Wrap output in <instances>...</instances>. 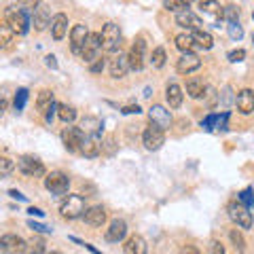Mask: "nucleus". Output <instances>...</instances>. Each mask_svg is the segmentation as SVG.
Wrapping results in <instances>:
<instances>
[{
    "mask_svg": "<svg viewBox=\"0 0 254 254\" xmlns=\"http://www.w3.org/2000/svg\"><path fill=\"white\" fill-rule=\"evenodd\" d=\"M87 38H89V30H87V26L76 23V26L70 30V49H72V53L83 51V45L87 43Z\"/></svg>",
    "mask_w": 254,
    "mask_h": 254,
    "instance_id": "nucleus-12",
    "label": "nucleus"
},
{
    "mask_svg": "<svg viewBox=\"0 0 254 254\" xmlns=\"http://www.w3.org/2000/svg\"><path fill=\"white\" fill-rule=\"evenodd\" d=\"M201 68V60L195 53H182V58L176 62V70L180 74H190Z\"/></svg>",
    "mask_w": 254,
    "mask_h": 254,
    "instance_id": "nucleus-14",
    "label": "nucleus"
},
{
    "mask_svg": "<svg viewBox=\"0 0 254 254\" xmlns=\"http://www.w3.org/2000/svg\"><path fill=\"white\" fill-rule=\"evenodd\" d=\"M240 201L246 205V208H250V205H254V197H252V189H246L240 193Z\"/></svg>",
    "mask_w": 254,
    "mask_h": 254,
    "instance_id": "nucleus-41",
    "label": "nucleus"
},
{
    "mask_svg": "<svg viewBox=\"0 0 254 254\" xmlns=\"http://www.w3.org/2000/svg\"><path fill=\"white\" fill-rule=\"evenodd\" d=\"M180 254H199V250H197L193 244H187V246L180 248Z\"/></svg>",
    "mask_w": 254,
    "mask_h": 254,
    "instance_id": "nucleus-50",
    "label": "nucleus"
},
{
    "mask_svg": "<svg viewBox=\"0 0 254 254\" xmlns=\"http://www.w3.org/2000/svg\"><path fill=\"white\" fill-rule=\"evenodd\" d=\"M28 227L32 229V231H38V233H51V229H49V227L41 225V222H34V220H30V222H28Z\"/></svg>",
    "mask_w": 254,
    "mask_h": 254,
    "instance_id": "nucleus-42",
    "label": "nucleus"
},
{
    "mask_svg": "<svg viewBox=\"0 0 254 254\" xmlns=\"http://www.w3.org/2000/svg\"><path fill=\"white\" fill-rule=\"evenodd\" d=\"M66 30H68V17L64 13H58L51 21V34L55 41H62V38L66 36Z\"/></svg>",
    "mask_w": 254,
    "mask_h": 254,
    "instance_id": "nucleus-25",
    "label": "nucleus"
},
{
    "mask_svg": "<svg viewBox=\"0 0 254 254\" xmlns=\"http://www.w3.org/2000/svg\"><path fill=\"white\" fill-rule=\"evenodd\" d=\"M13 36H15V32L9 26H0V49H6L13 43Z\"/></svg>",
    "mask_w": 254,
    "mask_h": 254,
    "instance_id": "nucleus-36",
    "label": "nucleus"
},
{
    "mask_svg": "<svg viewBox=\"0 0 254 254\" xmlns=\"http://www.w3.org/2000/svg\"><path fill=\"white\" fill-rule=\"evenodd\" d=\"M229 30V36L233 38V41H242V36H244V28L240 26V21H235V23H229L227 26Z\"/></svg>",
    "mask_w": 254,
    "mask_h": 254,
    "instance_id": "nucleus-40",
    "label": "nucleus"
},
{
    "mask_svg": "<svg viewBox=\"0 0 254 254\" xmlns=\"http://www.w3.org/2000/svg\"><path fill=\"white\" fill-rule=\"evenodd\" d=\"M190 36H193L195 45H197V47H201V49H205V51L214 47V38H212L210 32H205V30H195Z\"/></svg>",
    "mask_w": 254,
    "mask_h": 254,
    "instance_id": "nucleus-27",
    "label": "nucleus"
},
{
    "mask_svg": "<svg viewBox=\"0 0 254 254\" xmlns=\"http://www.w3.org/2000/svg\"><path fill=\"white\" fill-rule=\"evenodd\" d=\"M235 104H237V110H240L242 115L254 113V91L252 89H242L235 98Z\"/></svg>",
    "mask_w": 254,
    "mask_h": 254,
    "instance_id": "nucleus-19",
    "label": "nucleus"
},
{
    "mask_svg": "<svg viewBox=\"0 0 254 254\" xmlns=\"http://www.w3.org/2000/svg\"><path fill=\"white\" fill-rule=\"evenodd\" d=\"M9 195L13 197V199H17V201H26V195H21L19 190H15V189H11V190H9Z\"/></svg>",
    "mask_w": 254,
    "mask_h": 254,
    "instance_id": "nucleus-52",
    "label": "nucleus"
},
{
    "mask_svg": "<svg viewBox=\"0 0 254 254\" xmlns=\"http://www.w3.org/2000/svg\"><path fill=\"white\" fill-rule=\"evenodd\" d=\"M125 235H127V225L121 218L113 220L110 227L106 229V242H110V244H119L121 240H125Z\"/></svg>",
    "mask_w": 254,
    "mask_h": 254,
    "instance_id": "nucleus-16",
    "label": "nucleus"
},
{
    "mask_svg": "<svg viewBox=\"0 0 254 254\" xmlns=\"http://www.w3.org/2000/svg\"><path fill=\"white\" fill-rule=\"evenodd\" d=\"M58 117L62 119L64 123L70 125L76 119V110L72 106H68V104H58Z\"/></svg>",
    "mask_w": 254,
    "mask_h": 254,
    "instance_id": "nucleus-31",
    "label": "nucleus"
},
{
    "mask_svg": "<svg viewBox=\"0 0 254 254\" xmlns=\"http://www.w3.org/2000/svg\"><path fill=\"white\" fill-rule=\"evenodd\" d=\"M252 19H254V13H252Z\"/></svg>",
    "mask_w": 254,
    "mask_h": 254,
    "instance_id": "nucleus-59",
    "label": "nucleus"
},
{
    "mask_svg": "<svg viewBox=\"0 0 254 254\" xmlns=\"http://www.w3.org/2000/svg\"><path fill=\"white\" fill-rule=\"evenodd\" d=\"M45 189L53 195H66L70 189V178L64 172H51L45 178Z\"/></svg>",
    "mask_w": 254,
    "mask_h": 254,
    "instance_id": "nucleus-5",
    "label": "nucleus"
},
{
    "mask_svg": "<svg viewBox=\"0 0 254 254\" xmlns=\"http://www.w3.org/2000/svg\"><path fill=\"white\" fill-rule=\"evenodd\" d=\"M4 110H6V100L2 98V95H0V117L4 115Z\"/></svg>",
    "mask_w": 254,
    "mask_h": 254,
    "instance_id": "nucleus-55",
    "label": "nucleus"
},
{
    "mask_svg": "<svg viewBox=\"0 0 254 254\" xmlns=\"http://www.w3.org/2000/svg\"><path fill=\"white\" fill-rule=\"evenodd\" d=\"M176 23L178 26H182V28H187V30H201V19L197 17V15L193 13V11H182V13H176Z\"/></svg>",
    "mask_w": 254,
    "mask_h": 254,
    "instance_id": "nucleus-20",
    "label": "nucleus"
},
{
    "mask_svg": "<svg viewBox=\"0 0 254 254\" xmlns=\"http://www.w3.org/2000/svg\"><path fill=\"white\" fill-rule=\"evenodd\" d=\"M51 21H53V17H51V9L47 4H38L36 9H34V17H32V23H34V30L36 32H43V30H47L51 26Z\"/></svg>",
    "mask_w": 254,
    "mask_h": 254,
    "instance_id": "nucleus-15",
    "label": "nucleus"
},
{
    "mask_svg": "<svg viewBox=\"0 0 254 254\" xmlns=\"http://www.w3.org/2000/svg\"><path fill=\"white\" fill-rule=\"evenodd\" d=\"M144 51H146L144 41H142V38H136V43H133L131 49H129V55H127V60H129V70L144 68Z\"/></svg>",
    "mask_w": 254,
    "mask_h": 254,
    "instance_id": "nucleus-11",
    "label": "nucleus"
},
{
    "mask_svg": "<svg viewBox=\"0 0 254 254\" xmlns=\"http://www.w3.org/2000/svg\"><path fill=\"white\" fill-rule=\"evenodd\" d=\"M26 254H45V242L34 237L30 244H28V252Z\"/></svg>",
    "mask_w": 254,
    "mask_h": 254,
    "instance_id": "nucleus-39",
    "label": "nucleus"
},
{
    "mask_svg": "<svg viewBox=\"0 0 254 254\" xmlns=\"http://www.w3.org/2000/svg\"><path fill=\"white\" fill-rule=\"evenodd\" d=\"M121 113H123V115H140V113H142V108H140L138 104H136V106L131 104V106H125V108L121 110Z\"/></svg>",
    "mask_w": 254,
    "mask_h": 254,
    "instance_id": "nucleus-48",
    "label": "nucleus"
},
{
    "mask_svg": "<svg viewBox=\"0 0 254 254\" xmlns=\"http://www.w3.org/2000/svg\"><path fill=\"white\" fill-rule=\"evenodd\" d=\"M222 100H225L227 104L231 102V87H225V89H222Z\"/></svg>",
    "mask_w": 254,
    "mask_h": 254,
    "instance_id": "nucleus-54",
    "label": "nucleus"
},
{
    "mask_svg": "<svg viewBox=\"0 0 254 254\" xmlns=\"http://www.w3.org/2000/svg\"><path fill=\"white\" fill-rule=\"evenodd\" d=\"M85 199H83V195H66V199L62 201L60 205V212H62V216L64 218H78V216H83L85 214Z\"/></svg>",
    "mask_w": 254,
    "mask_h": 254,
    "instance_id": "nucleus-3",
    "label": "nucleus"
},
{
    "mask_svg": "<svg viewBox=\"0 0 254 254\" xmlns=\"http://www.w3.org/2000/svg\"><path fill=\"white\" fill-rule=\"evenodd\" d=\"M28 214H30V216H38V218L45 216V212H43L41 208H34V205H32V208H28Z\"/></svg>",
    "mask_w": 254,
    "mask_h": 254,
    "instance_id": "nucleus-51",
    "label": "nucleus"
},
{
    "mask_svg": "<svg viewBox=\"0 0 254 254\" xmlns=\"http://www.w3.org/2000/svg\"><path fill=\"white\" fill-rule=\"evenodd\" d=\"M0 252L4 254H26L28 252V242L15 233H6L0 237Z\"/></svg>",
    "mask_w": 254,
    "mask_h": 254,
    "instance_id": "nucleus-6",
    "label": "nucleus"
},
{
    "mask_svg": "<svg viewBox=\"0 0 254 254\" xmlns=\"http://www.w3.org/2000/svg\"><path fill=\"white\" fill-rule=\"evenodd\" d=\"M252 43H254V34H252Z\"/></svg>",
    "mask_w": 254,
    "mask_h": 254,
    "instance_id": "nucleus-58",
    "label": "nucleus"
},
{
    "mask_svg": "<svg viewBox=\"0 0 254 254\" xmlns=\"http://www.w3.org/2000/svg\"><path fill=\"white\" fill-rule=\"evenodd\" d=\"M244 58H246V51L244 49H235V51L229 53V62H242Z\"/></svg>",
    "mask_w": 254,
    "mask_h": 254,
    "instance_id": "nucleus-44",
    "label": "nucleus"
},
{
    "mask_svg": "<svg viewBox=\"0 0 254 254\" xmlns=\"http://www.w3.org/2000/svg\"><path fill=\"white\" fill-rule=\"evenodd\" d=\"M174 43H176V47L182 51V53H195V41L190 34H178L176 38H174Z\"/></svg>",
    "mask_w": 254,
    "mask_h": 254,
    "instance_id": "nucleus-29",
    "label": "nucleus"
},
{
    "mask_svg": "<svg viewBox=\"0 0 254 254\" xmlns=\"http://www.w3.org/2000/svg\"><path fill=\"white\" fill-rule=\"evenodd\" d=\"M165 100H168L170 108H178L182 104V89H180V85L170 83L168 87H165Z\"/></svg>",
    "mask_w": 254,
    "mask_h": 254,
    "instance_id": "nucleus-26",
    "label": "nucleus"
},
{
    "mask_svg": "<svg viewBox=\"0 0 254 254\" xmlns=\"http://www.w3.org/2000/svg\"><path fill=\"white\" fill-rule=\"evenodd\" d=\"M26 102H28V89H26V87H21V89H17V93H15V100H13L15 110L21 113L23 106H26Z\"/></svg>",
    "mask_w": 254,
    "mask_h": 254,
    "instance_id": "nucleus-37",
    "label": "nucleus"
},
{
    "mask_svg": "<svg viewBox=\"0 0 254 254\" xmlns=\"http://www.w3.org/2000/svg\"><path fill=\"white\" fill-rule=\"evenodd\" d=\"M108 70H110V76L113 78H123L127 74V70H129V60H127V55H115L113 60L108 64Z\"/></svg>",
    "mask_w": 254,
    "mask_h": 254,
    "instance_id": "nucleus-17",
    "label": "nucleus"
},
{
    "mask_svg": "<svg viewBox=\"0 0 254 254\" xmlns=\"http://www.w3.org/2000/svg\"><path fill=\"white\" fill-rule=\"evenodd\" d=\"M229 237H231L235 250L240 252V254H244V252H246V240H244V235L237 231V229H231V231H229Z\"/></svg>",
    "mask_w": 254,
    "mask_h": 254,
    "instance_id": "nucleus-35",
    "label": "nucleus"
},
{
    "mask_svg": "<svg viewBox=\"0 0 254 254\" xmlns=\"http://www.w3.org/2000/svg\"><path fill=\"white\" fill-rule=\"evenodd\" d=\"M83 140H85V133L81 131V127H66L62 131V142L70 153H81Z\"/></svg>",
    "mask_w": 254,
    "mask_h": 254,
    "instance_id": "nucleus-8",
    "label": "nucleus"
},
{
    "mask_svg": "<svg viewBox=\"0 0 254 254\" xmlns=\"http://www.w3.org/2000/svg\"><path fill=\"white\" fill-rule=\"evenodd\" d=\"M102 49H104L106 53H117L119 49H121V41H123V36H121V28L117 26V23L113 21H108L104 28H102Z\"/></svg>",
    "mask_w": 254,
    "mask_h": 254,
    "instance_id": "nucleus-2",
    "label": "nucleus"
},
{
    "mask_svg": "<svg viewBox=\"0 0 254 254\" xmlns=\"http://www.w3.org/2000/svg\"><path fill=\"white\" fill-rule=\"evenodd\" d=\"M4 19H6V26H9L15 34H28L30 19L26 15V9H19V6H6Z\"/></svg>",
    "mask_w": 254,
    "mask_h": 254,
    "instance_id": "nucleus-1",
    "label": "nucleus"
},
{
    "mask_svg": "<svg viewBox=\"0 0 254 254\" xmlns=\"http://www.w3.org/2000/svg\"><path fill=\"white\" fill-rule=\"evenodd\" d=\"M123 252H125V254H148V246H146V242H144V237L131 235L129 240L125 242Z\"/></svg>",
    "mask_w": 254,
    "mask_h": 254,
    "instance_id": "nucleus-21",
    "label": "nucleus"
},
{
    "mask_svg": "<svg viewBox=\"0 0 254 254\" xmlns=\"http://www.w3.org/2000/svg\"><path fill=\"white\" fill-rule=\"evenodd\" d=\"M53 104H55L53 91L43 89L41 93H38V98H36V108H38V113H47V110H49Z\"/></svg>",
    "mask_w": 254,
    "mask_h": 254,
    "instance_id": "nucleus-28",
    "label": "nucleus"
},
{
    "mask_svg": "<svg viewBox=\"0 0 254 254\" xmlns=\"http://www.w3.org/2000/svg\"><path fill=\"white\" fill-rule=\"evenodd\" d=\"M100 47H102V38L100 34H89V38H87V43L83 45V51H81V58L91 64L98 60V53H100Z\"/></svg>",
    "mask_w": 254,
    "mask_h": 254,
    "instance_id": "nucleus-13",
    "label": "nucleus"
},
{
    "mask_svg": "<svg viewBox=\"0 0 254 254\" xmlns=\"http://www.w3.org/2000/svg\"><path fill=\"white\" fill-rule=\"evenodd\" d=\"M227 210H229V218L240 229H252V212L242 201H231Z\"/></svg>",
    "mask_w": 254,
    "mask_h": 254,
    "instance_id": "nucleus-4",
    "label": "nucleus"
},
{
    "mask_svg": "<svg viewBox=\"0 0 254 254\" xmlns=\"http://www.w3.org/2000/svg\"><path fill=\"white\" fill-rule=\"evenodd\" d=\"M13 170H15V161H11L9 157H0V178L9 176Z\"/></svg>",
    "mask_w": 254,
    "mask_h": 254,
    "instance_id": "nucleus-38",
    "label": "nucleus"
},
{
    "mask_svg": "<svg viewBox=\"0 0 254 254\" xmlns=\"http://www.w3.org/2000/svg\"><path fill=\"white\" fill-rule=\"evenodd\" d=\"M89 70H91L93 74L102 72V70H104V60H95V62H91V64H89Z\"/></svg>",
    "mask_w": 254,
    "mask_h": 254,
    "instance_id": "nucleus-46",
    "label": "nucleus"
},
{
    "mask_svg": "<svg viewBox=\"0 0 254 254\" xmlns=\"http://www.w3.org/2000/svg\"><path fill=\"white\" fill-rule=\"evenodd\" d=\"M222 19H227L229 23L240 21V6H235V4H227L225 9H222Z\"/></svg>",
    "mask_w": 254,
    "mask_h": 254,
    "instance_id": "nucleus-34",
    "label": "nucleus"
},
{
    "mask_svg": "<svg viewBox=\"0 0 254 254\" xmlns=\"http://www.w3.org/2000/svg\"><path fill=\"white\" fill-rule=\"evenodd\" d=\"M49 254H62V252H55V250H53V252H49Z\"/></svg>",
    "mask_w": 254,
    "mask_h": 254,
    "instance_id": "nucleus-56",
    "label": "nucleus"
},
{
    "mask_svg": "<svg viewBox=\"0 0 254 254\" xmlns=\"http://www.w3.org/2000/svg\"><path fill=\"white\" fill-rule=\"evenodd\" d=\"M216 119H218V115H210L201 125L205 127V129H212V127H216Z\"/></svg>",
    "mask_w": 254,
    "mask_h": 254,
    "instance_id": "nucleus-47",
    "label": "nucleus"
},
{
    "mask_svg": "<svg viewBox=\"0 0 254 254\" xmlns=\"http://www.w3.org/2000/svg\"><path fill=\"white\" fill-rule=\"evenodd\" d=\"M205 91H208V87H205L203 78H199V76H190L189 81H187V93H189L193 100L203 98Z\"/></svg>",
    "mask_w": 254,
    "mask_h": 254,
    "instance_id": "nucleus-23",
    "label": "nucleus"
},
{
    "mask_svg": "<svg viewBox=\"0 0 254 254\" xmlns=\"http://www.w3.org/2000/svg\"><path fill=\"white\" fill-rule=\"evenodd\" d=\"M102 127H104V123H102L98 117H85L81 121V131L85 133V136H95L98 138Z\"/></svg>",
    "mask_w": 254,
    "mask_h": 254,
    "instance_id": "nucleus-24",
    "label": "nucleus"
},
{
    "mask_svg": "<svg viewBox=\"0 0 254 254\" xmlns=\"http://www.w3.org/2000/svg\"><path fill=\"white\" fill-rule=\"evenodd\" d=\"M148 119H150V123L157 125V127H161L163 131L172 125V113L165 106H161V104H155V106L148 108Z\"/></svg>",
    "mask_w": 254,
    "mask_h": 254,
    "instance_id": "nucleus-10",
    "label": "nucleus"
},
{
    "mask_svg": "<svg viewBox=\"0 0 254 254\" xmlns=\"http://www.w3.org/2000/svg\"><path fill=\"white\" fill-rule=\"evenodd\" d=\"M163 6L172 13H182L189 9V2L187 0H163Z\"/></svg>",
    "mask_w": 254,
    "mask_h": 254,
    "instance_id": "nucleus-32",
    "label": "nucleus"
},
{
    "mask_svg": "<svg viewBox=\"0 0 254 254\" xmlns=\"http://www.w3.org/2000/svg\"><path fill=\"white\" fill-rule=\"evenodd\" d=\"M201 9L203 13L214 15L216 19H222V9L225 6H220V2H216V0H201Z\"/></svg>",
    "mask_w": 254,
    "mask_h": 254,
    "instance_id": "nucleus-30",
    "label": "nucleus"
},
{
    "mask_svg": "<svg viewBox=\"0 0 254 254\" xmlns=\"http://www.w3.org/2000/svg\"><path fill=\"white\" fill-rule=\"evenodd\" d=\"M165 142V131L161 127H157L150 123V127H146L144 133H142V144H144L146 150H159Z\"/></svg>",
    "mask_w": 254,
    "mask_h": 254,
    "instance_id": "nucleus-7",
    "label": "nucleus"
},
{
    "mask_svg": "<svg viewBox=\"0 0 254 254\" xmlns=\"http://www.w3.org/2000/svg\"><path fill=\"white\" fill-rule=\"evenodd\" d=\"M187 2H195V0H187Z\"/></svg>",
    "mask_w": 254,
    "mask_h": 254,
    "instance_id": "nucleus-57",
    "label": "nucleus"
},
{
    "mask_svg": "<svg viewBox=\"0 0 254 254\" xmlns=\"http://www.w3.org/2000/svg\"><path fill=\"white\" fill-rule=\"evenodd\" d=\"M45 64H47V66H49V68H58V62H55V58H53V55H47V58H45Z\"/></svg>",
    "mask_w": 254,
    "mask_h": 254,
    "instance_id": "nucleus-53",
    "label": "nucleus"
},
{
    "mask_svg": "<svg viewBox=\"0 0 254 254\" xmlns=\"http://www.w3.org/2000/svg\"><path fill=\"white\" fill-rule=\"evenodd\" d=\"M83 220L89 227H102L106 222V210L102 205H93V208H87L83 214Z\"/></svg>",
    "mask_w": 254,
    "mask_h": 254,
    "instance_id": "nucleus-18",
    "label": "nucleus"
},
{
    "mask_svg": "<svg viewBox=\"0 0 254 254\" xmlns=\"http://www.w3.org/2000/svg\"><path fill=\"white\" fill-rule=\"evenodd\" d=\"M210 254H227V252H225V246H222L218 240H214V242L210 244Z\"/></svg>",
    "mask_w": 254,
    "mask_h": 254,
    "instance_id": "nucleus-43",
    "label": "nucleus"
},
{
    "mask_svg": "<svg viewBox=\"0 0 254 254\" xmlns=\"http://www.w3.org/2000/svg\"><path fill=\"white\" fill-rule=\"evenodd\" d=\"M21 9H36L38 4H41V0H17Z\"/></svg>",
    "mask_w": 254,
    "mask_h": 254,
    "instance_id": "nucleus-45",
    "label": "nucleus"
},
{
    "mask_svg": "<svg viewBox=\"0 0 254 254\" xmlns=\"http://www.w3.org/2000/svg\"><path fill=\"white\" fill-rule=\"evenodd\" d=\"M227 119H229L227 113L218 115V119H216V127H218V129H227Z\"/></svg>",
    "mask_w": 254,
    "mask_h": 254,
    "instance_id": "nucleus-49",
    "label": "nucleus"
},
{
    "mask_svg": "<svg viewBox=\"0 0 254 254\" xmlns=\"http://www.w3.org/2000/svg\"><path fill=\"white\" fill-rule=\"evenodd\" d=\"M17 168H19L21 174H26V176H32V178L43 176V174H45L43 161H38L36 157H30V155H23V157L17 159Z\"/></svg>",
    "mask_w": 254,
    "mask_h": 254,
    "instance_id": "nucleus-9",
    "label": "nucleus"
},
{
    "mask_svg": "<svg viewBox=\"0 0 254 254\" xmlns=\"http://www.w3.org/2000/svg\"><path fill=\"white\" fill-rule=\"evenodd\" d=\"M100 153H102L100 140L95 138V136H85L83 144H81V155L87 157V159H93V157H98Z\"/></svg>",
    "mask_w": 254,
    "mask_h": 254,
    "instance_id": "nucleus-22",
    "label": "nucleus"
},
{
    "mask_svg": "<svg viewBox=\"0 0 254 254\" xmlns=\"http://www.w3.org/2000/svg\"><path fill=\"white\" fill-rule=\"evenodd\" d=\"M165 60H168V55H165L163 47H157V49L153 51V55H150V64H153V68H163Z\"/></svg>",
    "mask_w": 254,
    "mask_h": 254,
    "instance_id": "nucleus-33",
    "label": "nucleus"
}]
</instances>
